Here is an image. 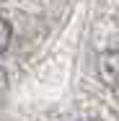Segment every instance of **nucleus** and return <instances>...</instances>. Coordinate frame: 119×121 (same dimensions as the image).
Listing matches in <instances>:
<instances>
[{"label":"nucleus","instance_id":"2","mask_svg":"<svg viewBox=\"0 0 119 121\" xmlns=\"http://www.w3.org/2000/svg\"><path fill=\"white\" fill-rule=\"evenodd\" d=\"M10 36H13V26L8 23L5 18H0V54L8 49V44H10Z\"/></svg>","mask_w":119,"mask_h":121},{"label":"nucleus","instance_id":"1","mask_svg":"<svg viewBox=\"0 0 119 121\" xmlns=\"http://www.w3.org/2000/svg\"><path fill=\"white\" fill-rule=\"evenodd\" d=\"M98 77L104 85L119 88V49H109L98 54Z\"/></svg>","mask_w":119,"mask_h":121},{"label":"nucleus","instance_id":"3","mask_svg":"<svg viewBox=\"0 0 119 121\" xmlns=\"http://www.w3.org/2000/svg\"><path fill=\"white\" fill-rule=\"evenodd\" d=\"M5 85H8V77H5V72L0 70V95L5 93Z\"/></svg>","mask_w":119,"mask_h":121}]
</instances>
